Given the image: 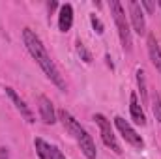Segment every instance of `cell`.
<instances>
[{
	"label": "cell",
	"instance_id": "1",
	"mask_svg": "<svg viewBox=\"0 0 161 159\" xmlns=\"http://www.w3.org/2000/svg\"><path fill=\"white\" fill-rule=\"evenodd\" d=\"M23 41H25L28 52L32 54V58L38 62V66L43 69V73L53 80L60 90H66V82L62 79V75H60L56 64L51 60V56H49V52H47V49H45V45L41 43L40 38H38L30 28H25V30H23Z\"/></svg>",
	"mask_w": 161,
	"mask_h": 159
},
{
	"label": "cell",
	"instance_id": "2",
	"mask_svg": "<svg viewBox=\"0 0 161 159\" xmlns=\"http://www.w3.org/2000/svg\"><path fill=\"white\" fill-rule=\"evenodd\" d=\"M111 13L114 17V23H116V28H118V34H120V41L124 45V49L129 52L133 49V40H131V30H129V23L125 19V11L122 8V4L118 0H111Z\"/></svg>",
	"mask_w": 161,
	"mask_h": 159
},
{
	"label": "cell",
	"instance_id": "3",
	"mask_svg": "<svg viewBox=\"0 0 161 159\" xmlns=\"http://www.w3.org/2000/svg\"><path fill=\"white\" fill-rule=\"evenodd\" d=\"M94 120H96V123L99 125V133H101V139H103L105 146H109L114 154H122V146H120V142L116 140L114 133H113L111 122L105 118L103 114H96V116H94Z\"/></svg>",
	"mask_w": 161,
	"mask_h": 159
},
{
	"label": "cell",
	"instance_id": "4",
	"mask_svg": "<svg viewBox=\"0 0 161 159\" xmlns=\"http://www.w3.org/2000/svg\"><path fill=\"white\" fill-rule=\"evenodd\" d=\"M114 123H116V127H118V131L122 133V137L125 139V142H129L131 146H135V148H139V150H142L144 148V140H142V137L125 122V120L122 118V116H116L114 118Z\"/></svg>",
	"mask_w": 161,
	"mask_h": 159
},
{
	"label": "cell",
	"instance_id": "5",
	"mask_svg": "<svg viewBox=\"0 0 161 159\" xmlns=\"http://www.w3.org/2000/svg\"><path fill=\"white\" fill-rule=\"evenodd\" d=\"M127 8H129V17H131L133 30H135L139 36H144V34H146V21H144V13H142L141 4L135 2V0H129Z\"/></svg>",
	"mask_w": 161,
	"mask_h": 159
},
{
	"label": "cell",
	"instance_id": "6",
	"mask_svg": "<svg viewBox=\"0 0 161 159\" xmlns=\"http://www.w3.org/2000/svg\"><path fill=\"white\" fill-rule=\"evenodd\" d=\"M58 118H60V122L64 123V127H66V129H68V131L77 139V140H79L82 135H86V131L82 129V125H80L79 122L73 118L66 109H60V111H58Z\"/></svg>",
	"mask_w": 161,
	"mask_h": 159
},
{
	"label": "cell",
	"instance_id": "7",
	"mask_svg": "<svg viewBox=\"0 0 161 159\" xmlns=\"http://www.w3.org/2000/svg\"><path fill=\"white\" fill-rule=\"evenodd\" d=\"M6 94H8V97L13 101L15 109L21 112V116L26 120L28 123H34V122H36V120H34V114H32V111H30V109H28V105L25 103V99H21V97H19V94H17L13 88H6Z\"/></svg>",
	"mask_w": 161,
	"mask_h": 159
},
{
	"label": "cell",
	"instance_id": "8",
	"mask_svg": "<svg viewBox=\"0 0 161 159\" xmlns=\"http://www.w3.org/2000/svg\"><path fill=\"white\" fill-rule=\"evenodd\" d=\"M38 107H40V114H41L43 123L53 125V123L56 122V112H54V107H53L51 99H49L47 96H40V97H38Z\"/></svg>",
	"mask_w": 161,
	"mask_h": 159
},
{
	"label": "cell",
	"instance_id": "9",
	"mask_svg": "<svg viewBox=\"0 0 161 159\" xmlns=\"http://www.w3.org/2000/svg\"><path fill=\"white\" fill-rule=\"evenodd\" d=\"M129 112H131V118H133L135 123H139V125H144L146 123L144 111H142V107H141L139 97H137L135 92H131V96H129Z\"/></svg>",
	"mask_w": 161,
	"mask_h": 159
},
{
	"label": "cell",
	"instance_id": "10",
	"mask_svg": "<svg viewBox=\"0 0 161 159\" xmlns=\"http://www.w3.org/2000/svg\"><path fill=\"white\" fill-rule=\"evenodd\" d=\"M73 25V8L71 4H64L60 6V15H58V28L62 32H68Z\"/></svg>",
	"mask_w": 161,
	"mask_h": 159
},
{
	"label": "cell",
	"instance_id": "11",
	"mask_svg": "<svg viewBox=\"0 0 161 159\" xmlns=\"http://www.w3.org/2000/svg\"><path fill=\"white\" fill-rule=\"evenodd\" d=\"M148 52H150L152 64L158 68V71H161V49L158 45V40H156L154 34H148Z\"/></svg>",
	"mask_w": 161,
	"mask_h": 159
},
{
	"label": "cell",
	"instance_id": "12",
	"mask_svg": "<svg viewBox=\"0 0 161 159\" xmlns=\"http://www.w3.org/2000/svg\"><path fill=\"white\" fill-rule=\"evenodd\" d=\"M79 144H80V150H82V154L86 156L88 159H96L97 156V150H96V144H94V140H92V137L86 133V135H82L79 139Z\"/></svg>",
	"mask_w": 161,
	"mask_h": 159
},
{
	"label": "cell",
	"instance_id": "13",
	"mask_svg": "<svg viewBox=\"0 0 161 159\" xmlns=\"http://www.w3.org/2000/svg\"><path fill=\"white\" fill-rule=\"evenodd\" d=\"M137 84L141 90V101L146 105L148 103V90H146V73L144 69H137Z\"/></svg>",
	"mask_w": 161,
	"mask_h": 159
},
{
	"label": "cell",
	"instance_id": "14",
	"mask_svg": "<svg viewBox=\"0 0 161 159\" xmlns=\"http://www.w3.org/2000/svg\"><path fill=\"white\" fill-rule=\"evenodd\" d=\"M34 146H36V154L40 156V159H53V156H51V148L53 146H49L43 139H36Z\"/></svg>",
	"mask_w": 161,
	"mask_h": 159
},
{
	"label": "cell",
	"instance_id": "15",
	"mask_svg": "<svg viewBox=\"0 0 161 159\" xmlns=\"http://www.w3.org/2000/svg\"><path fill=\"white\" fill-rule=\"evenodd\" d=\"M152 112H154L156 120L161 122V96L158 92H154V96H152Z\"/></svg>",
	"mask_w": 161,
	"mask_h": 159
},
{
	"label": "cell",
	"instance_id": "16",
	"mask_svg": "<svg viewBox=\"0 0 161 159\" xmlns=\"http://www.w3.org/2000/svg\"><path fill=\"white\" fill-rule=\"evenodd\" d=\"M77 52H79V56L84 60V62H92V54L86 51V47H84L80 41H77Z\"/></svg>",
	"mask_w": 161,
	"mask_h": 159
},
{
	"label": "cell",
	"instance_id": "17",
	"mask_svg": "<svg viewBox=\"0 0 161 159\" xmlns=\"http://www.w3.org/2000/svg\"><path fill=\"white\" fill-rule=\"evenodd\" d=\"M90 23H92V26H94V30L97 32V34H103L105 32V26H103V23L96 17V15H90Z\"/></svg>",
	"mask_w": 161,
	"mask_h": 159
},
{
	"label": "cell",
	"instance_id": "18",
	"mask_svg": "<svg viewBox=\"0 0 161 159\" xmlns=\"http://www.w3.org/2000/svg\"><path fill=\"white\" fill-rule=\"evenodd\" d=\"M141 8H144L148 13H154V9H156V6H154L150 0H141Z\"/></svg>",
	"mask_w": 161,
	"mask_h": 159
},
{
	"label": "cell",
	"instance_id": "19",
	"mask_svg": "<svg viewBox=\"0 0 161 159\" xmlns=\"http://www.w3.org/2000/svg\"><path fill=\"white\" fill-rule=\"evenodd\" d=\"M51 156H53V159H66L64 157V154H62L58 148H54V146L51 148Z\"/></svg>",
	"mask_w": 161,
	"mask_h": 159
},
{
	"label": "cell",
	"instance_id": "20",
	"mask_svg": "<svg viewBox=\"0 0 161 159\" xmlns=\"http://www.w3.org/2000/svg\"><path fill=\"white\" fill-rule=\"evenodd\" d=\"M0 159H8V150L6 148H0Z\"/></svg>",
	"mask_w": 161,
	"mask_h": 159
},
{
	"label": "cell",
	"instance_id": "21",
	"mask_svg": "<svg viewBox=\"0 0 161 159\" xmlns=\"http://www.w3.org/2000/svg\"><path fill=\"white\" fill-rule=\"evenodd\" d=\"M56 6H58V4H56V2H51V4H49V9H51V11H53V9H54V8H56Z\"/></svg>",
	"mask_w": 161,
	"mask_h": 159
},
{
	"label": "cell",
	"instance_id": "22",
	"mask_svg": "<svg viewBox=\"0 0 161 159\" xmlns=\"http://www.w3.org/2000/svg\"><path fill=\"white\" fill-rule=\"evenodd\" d=\"M158 4H159V8H161V0H159V2H158Z\"/></svg>",
	"mask_w": 161,
	"mask_h": 159
}]
</instances>
